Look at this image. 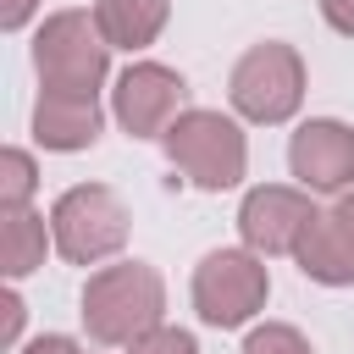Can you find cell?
Here are the masks:
<instances>
[{
  "mask_svg": "<svg viewBox=\"0 0 354 354\" xmlns=\"http://www.w3.org/2000/svg\"><path fill=\"white\" fill-rule=\"evenodd\" d=\"M127 354H199V343H194V332L160 321L155 332H144L138 343H127Z\"/></svg>",
  "mask_w": 354,
  "mask_h": 354,
  "instance_id": "16",
  "label": "cell"
},
{
  "mask_svg": "<svg viewBox=\"0 0 354 354\" xmlns=\"http://www.w3.org/2000/svg\"><path fill=\"white\" fill-rule=\"evenodd\" d=\"M50 232H55L61 260L100 266L127 243V205L105 183H77L50 205Z\"/></svg>",
  "mask_w": 354,
  "mask_h": 354,
  "instance_id": "5",
  "label": "cell"
},
{
  "mask_svg": "<svg viewBox=\"0 0 354 354\" xmlns=\"http://www.w3.org/2000/svg\"><path fill=\"white\" fill-rule=\"evenodd\" d=\"M288 171L304 194H348L354 188V127L337 116H310L288 138Z\"/></svg>",
  "mask_w": 354,
  "mask_h": 354,
  "instance_id": "8",
  "label": "cell"
},
{
  "mask_svg": "<svg viewBox=\"0 0 354 354\" xmlns=\"http://www.w3.org/2000/svg\"><path fill=\"white\" fill-rule=\"evenodd\" d=\"M160 149L166 160L205 194H221V188H238L243 171H249V144H243V127L221 111H199L188 105L166 133H160Z\"/></svg>",
  "mask_w": 354,
  "mask_h": 354,
  "instance_id": "3",
  "label": "cell"
},
{
  "mask_svg": "<svg viewBox=\"0 0 354 354\" xmlns=\"http://www.w3.org/2000/svg\"><path fill=\"white\" fill-rule=\"evenodd\" d=\"M321 210L310 205L304 188H282V183H260L243 194L238 205V232H243V249H254L260 260L266 254H293L304 227L315 221Z\"/></svg>",
  "mask_w": 354,
  "mask_h": 354,
  "instance_id": "9",
  "label": "cell"
},
{
  "mask_svg": "<svg viewBox=\"0 0 354 354\" xmlns=\"http://www.w3.org/2000/svg\"><path fill=\"white\" fill-rule=\"evenodd\" d=\"M105 127V111L100 100H77V94H44L39 88V105H33V138L55 155H72V149H94Z\"/></svg>",
  "mask_w": 354,
  "mask_h": 354,
  "instance_id": "10",
  "label": "cell"
},
{
  "mask_svg": "<svg viewBox=\"0 0 354 354\" xmlns=\"http://www.w3.org/2000/svg\"><path fill=\"white\" fill-rule=\"evenodd\" d=\"M83 326L94 343L105 348H127L138 343L144 332H155L166 321V282L149 260H116V266H100L88 282H83Z\"/></svg>",
  "mask_w": 354,
  "mask_h": 354,
  "instance_id": "1",
  "label": "cell"
},
{
  "mask_svg": "<svg viewBox=\"0 0 354 354\" xmlns=\"http://www.w3.org/2000/svg\"><path fill=\"white\" fill-rule=\"evenodd\" d=\"M293 260H299V271H304L310 282H321V288H354V254H348V249H343V238L332 232L326 210L304 227V238H299Z\"/></svg>",
  "mask_w": 354,
  "mask_h": 354,
  "instance_id": "13",
  "label": "cell"
},
{
  "mask_svg": "<svg viewBox=\"0 0 354 354\" xmlns=\"http://www.w3.org/2000/svg\"><path fill=\"white\" fill-rule=\"evenodd\" d=\"M183 111H188V83L160 61H133L111 88V116L122 122L127 138H160Z\"/></svg>",
  "mask_w": 354,
  "mask_h": 354,
  "instance_id": "7",
  "label": "cell"
},
{
  "mask_svg": "<svg viewBox=\"0 0 354 354\" xmlns=\"http://www.w3.org/2000/svg\"><path fill=\"white\" fill-rule=\"evenodd\" d=\"M17 354H83V348H77L66 332H44V337H28Z\"/></svg>",
  "mask_w": 354,
  "mask_h": 354,
  "instance_id": "19",
  "label": "cell"
},
{
  "mask_svg": "<svg viewBox=\"0 0 354 354\" xmlns=\"http://www.w3.org/2000/svg\"><path fill=\"white\" fill-rule=\"evenodd\" d=\"M17 337H22V299H17V288H6L0 293V343L17 348Z\"/></svg>",
  "mask_w": 354,
  "mask_h": 354,
  "instance_id": "17",
  "label": "cell"
},
{
  "mask_svg": "<svg viewBox=\"0 0 354 354\" xmlns=\"http://www.w3.org/2000/svg\"><path fill=\"white\" fill-rule=\"evenodd\" d=\"M321 17H326V28L354 39V0H321Z\"/></svg>",
  "mask_w": 354,
  "mask_h": 354,
  "instance_id": "20",
  "label": "cell"
},
{
  "mask_svg": "<svg viewBox=\"0 0 354 354\" xmlns=\"http://www.w3.org/2000/svg\"><path fill=\"white\" fill-rule=\"evenodd\" d=\"M326 221H332V232L343 238V249L354 254V188H348V194H337V205L326 210Z\"/></svg>",
  "mask_w": 354,
  "mask_h": 354,
  "instance_id": "18",
  "label": "cell"
},
{
  "mask_svg": "<svg viewBox=\"0 0 354 354\" xmlns=\"http://www.w3.org/2000/svg\"><path fill=\"white\" fill-rule=\"evenodd\" d=\"M33 72L44 94H77L100 100V83L111 72V44L94 28V11H50L33 33Z\"/></svg>",
  "mask_w": 354,
  "mask_h": 354,
  "instance_id": "2",
  "label": "cell"
},
{
  "mask_svg": "<svg viewBox=\"0 0 354 354\" xmlns=\"http://www.w3.org/2000/svg\"><path fill=\"white\" fill-rule=\"evenodd\" d=\"M171 17V0H94V28L111 50H144L160 39Z\"/></svg>",
  "mask_w": 354,
  "mask_h": 354,
  "instance_id": "12",
  "label": "cell"
},
{
  "mask_svg": "<svg viewBox=\"0 0 354 354\" xmlns=\"http://www.w3.org/2000/svg\"><path fill=\"white\" fill-rule=\"evenodd\" d=\"M266 293H271V271L254 249H210L199 266H194V310L205 326H243L266 310Z\"/></svg>",
  "mask_w": 354,
  "mask_h": 354,
  "instance_id": "6",
  "label": "cell"
},
{
  "mask_svg": "<svg viewBox=\"0 0 354 354\" xmlns=\"http://www.w3.org/2000/svg\"><path fill=\"white\" fill-rule=\"evenodd\" d=\"M39 188V166L28 149H0V210L6 205H33Z\"/></svg>",
  "mask_w": 354,
  "mask_h": 354,
  "instance_id": "14",
  "label": "cell"
},
{
  "mask_svg": "<svg viewBox=\"0 0 354 354\" xmlns=\"http://www.w3.org/2000/svg\"><path fill=\"white\" fill-rule=\"evenodd\" d=\"M55 243V232L44 227V216L33 205H6L0 210V271L6 282H22L44 266V249Z\"/></svg>",
  "mask_w": 354,
  "mask_h": 354,
  "instance_id": "11",
  "label": "cell"
},
{
  "mask_svg": "<svg viewBox=\"0 0 354 354\" xmlns=\"http://www.w3.org/2000/svg\"><path fill=\"white\" fill-rule=\"evenodd\" d=\"M33 11H39V0H0V28L17 33V28H28Z\"/></svg>",
  "mask_w": 354,
  "mask_h": 354,
  "instance_id": "21",
  "label": "cell"
},
{
  "mask_svg": "<svg viewBox=\"0 0 354 354\" xmlns=\"http://www.w3.org/2000/svg\"><path fill=\"white\" fill-rule=\"evenodd\" d=\"M243 354H315V348H310V337H304L299 326L266 321V326H254V332L243 337Z\"/></svg>",
  "mask_w": 354,
  "mask_h": 354,
  "instance_id": "15",
  "label": "cell"
},
{
  "mask_svg": "<svg viewBox=\"0 0 354 354\" xmlns=\"http://www.w3.org/2000/svg\"><path fill=\"white\" fill-rule=\"evenodd\" d=\"M227 100L243 122H260V127H277L288 122L299 105H304V61L293 44L282 39H260L238 55L232 77H227Z\"/></svg>",
  "mask_w": 354,
  "mask_h": 354,
  "instance_id": "4",
  "label": "cell"
}]
</instances>
